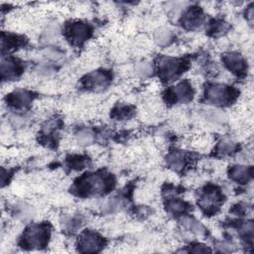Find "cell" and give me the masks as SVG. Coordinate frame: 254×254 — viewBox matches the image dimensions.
<instances>
[{"mask_svg":"<svg viewBox=\"0 0 254 254\" xmlns=\"http://www.w3.org/2000/svg\"><path fill=\"white\" fill-rule=\"evenodd\" d=\"M113 181L108 175L91 174L80 179L77 184V190L80 193H102L111 189Z\"/></svg>","mask_w":254,"mask_h":254,"instance_id":"cell-1","label":"cell"},{"mask_svg":"<svg viewBox=\"0 0 254 254\" xmlns=\"http://www.w3.org/2000/svg\"><path fill=\"white\" fill-rule=\"evenodd\" d=\"M50 236L49 226L46 224H35L30 226L24 233L23 244L29 247L45 246Z\"/></svg>","mask_w":254,"mask_h":254,"instance_id":"cell-2","label":"cell"},{"mask_svg":"<svg viewBox=\"0 0 254 254\" xmlns=\"http://www.w3.org/2000/svg\"><path fill=\"white\" fill-rule=\"evenodd\" d=\"M234 95L232 89L222 84L209 85L205 90L206 101L215 105L228 104L234 98Z\"/></svg>","mask_w":254,"mask_h":254,"instance_id":"cell-3","label":"cell"},{"mask_svg":"<svg viewBox=\"0 0 254 254\" xmlns=\"http://www.w3.org/2000/svg\"><path fill=\"white\" fill-rule=\"evenodd\" d=\"M182 64L183 63L178 59L162 57L158 60L157 65L161 75L167 80H172L182 72L184 68V65Z\"/></svg>","mask_w":254,"mask_h":254,"instance_id":"cell-4","label":"cell"},{"mask_svg":"<svg viewBox=\"0 0 254 254\" xmlns=\"http://www.w3.org/2000/svg\"><path fill=\"white\" fill-rule=\"evenodd\" d=\"M221 202V193L215 187H207L199 197V205L206 212L215 211Z\"/></svg>","mask_w":254,"mask_h":254,"instance_id":"cell-5","label":"cell"},{"mask_svg":"<svg viewBox=\"0 0 254 254\" xmlns=\"http://www.w3.org/2000/svg\"><path fill=\"white\" fill-rule=\"evenodd\" d=\"M78 245L82 252H96L102 247L103 240L97 233L86 231L81 234Z\"/></svg>","mask_w":254,"mask_h":254,"instance_id":"cell-6","label":"cell"},{"mask_svg":"<svg viewBox=\"0 0 254 254\" xmlns=\"http://www.w3.org/2000/svg\"><path fill=\"white\" fill-rule=\"evenodd\" d=\"M66 34H67L68 39L72 43L80 44L88 38V36L90 34V28L85 23L74 22V23H71L67 27Z\"/></svg>","mask_w":254,"mask_h":254,"instance_id":"cell-7","label":"cell"},{"mask_svg":"<svg viewBox=\"0 0 254 254\" xmlns=\"http://www.w3.org/2000/svg\"><path fill=\"white\" fill-rule=\"evenodd\" d=\"M224 64L229 70L236 74H242L246 68V62L243 57L237 53L226 54L223 58Z\"/></svg>","mask_w":254,"mask_h":254,"instance_id":"cell-8","label":"cell"},{"mask_svg":"<svg viewBox=\"0 0 254 254\" xmlns=\"http://www.w3.org/2000/svg\"><path fill=\"white\" fill-rule=\"evenodd\" d=\"M110 75L104 70H97L89 73L84 79V85L87 88H102L108 84Z\"/></svg>","mask_w":254,"mask_h":254,"instance_id":"cell-9","label":"cell"},{"mask_svg":"<svg viewBox=\"0 0 254 254\" xmlns=\"http://www.w3.org/2000/svg\"><path fill=\"white\" fill-rule=\"evenodd\" d=\"M171 94L176 101L186 103L191 100L193 96V89L188 81H182L174 87V89L171 91Z\"/></svg>","mask_w":254,"mask_h":254,"instance_id":"cell-10","label":"cell"},{"mask_svg":"<svg viewBox=\"0 0 254 254\" xmlns=\"http://www.w3.org/2000/svg\"><path fill=\"white\" fill-rule=\"evenodd\" d=\"M229 177L240 184L248 182L252 177V168L246 166H233L229 170Z\"/></svg>","mask_w":254,"mask_h":254,"instance_id":"cell-11","label":"cell"},{"mask_svg":"<svg viewBox=\"0 0 254 254\" xmlns=\"http://www.w3.org/2000/svg\"><path fill=\"white\" fill-rule=\"evenodd\" d=\"M31 95H32L31 92L27 90H18L10 94V96L8 97V102L13 107H17V108L25 107L31 102L32 100Z\"/></svg>","mask_w":254,"mask_h":254,"instance_id":"cell-12","label":"cell"},{"mask_svg":"<svg viewBox=\"0 0 254 254\" xmlns=\"http://www.w3.org/2000/svg\"><path fill=\"white\" fill-rule=\"evenodd\" d=\"M202 19V14L199 9H196L195 7L192 9H190L184 17L182 18V25H184L188 29H193L197 27Z\"/></svg>","mask_w":254,"mask_h":254,"instance_id":"cell-13","label":"cell"},{"mask_svg":"<svg viewBox=\"0 0 254 254\" xmlns=\"http://www.w3.org/2000/svg\"><path fill=\"white\" fill-rule=\"evenodd\" d=\"M1 69H2V76L12 77L18 75L20 72V64L14 60V59H5L2 58V64H1Z\"/></svg>","mask_w":254,"mask_h":254,"instance_id":"cell-14","label":"cell"},{"mask_svg":"<svg viewBox=\"0 0 254 254\" xmlns=\"http://www.w3.org/2000/svg\"><path fill=\"white\" fill-rule=\"evenodd\" d=\"M168 164L174 170L180 171L184 168V166L186 164L185 156L179 152H174L168 157Z\"/></svg>","mask_w":254,"mask_h":254,"instance_id":"cell-15","label":"cell"},{"mask_svg":"<svg viewBox=\"0 0 254 254\" xmlns=\"http://www.w3.org/2000/svg\"><path fill=\"white\" fill-rule=\"evenodd\" d=\"M188 208L186 202L180 199H171L167 202V210L172 214H180Z\"/></svg>","mask_w":254,"mask_h":254,"instance_id":"cell-16","label":"cell"},{"mask_svg":"<svg viewBox=\"0 0 254 254\" xmlns=\"http://www.w3.org/2000/svg\"><path fill=\"white\" fill-rule=\"evenodd\" d=\"M183 224H184L185 228L188 229L189 231H191V232H194V233H197V234H200V233L203 232L202 225L198 221H196L195 219H193L191 217L184 218Z\"/></svg>","mask_w":254,"mask_h":254,"instance_id":"cell-17","label":"cell"},{"mask_svg":"<svg viewBox=\"0 0 254 254\" xmlns=\"http://www.w3.org/2000/svg\"><path fill=\"white\" fill-rule=\"evenodd\" d=\"M234 148H235L234 143H233L232 141H230L229 139H223V140L219 143V145H218V147H217L218 151H219L222 155L231 153Z\"/></svg>","mask_w":254,"mask_h":254,"instance_id":"cell-18","label":"cell"},{"mask_svg":"<svg viewBox=\"0 0 254 254\" xmlns=\"http://www.w3.org/2000/svg\"><path fill=\"white\" fill-rule=\"evenodd\" d=\"M158 42L163 45V44H166L170 41L171 39V33L170 31L166 30V29H161L158 33H157V36H156Z\"/></svg>","mask_w":254,"mask_h":254,"instance_id":"cell-19","label":"cell"},{"mask_svg":"<svg viewBox=\"0 0 254 254\" xmlns=\"http://www.w3.org/2000/svg\"><path fill=\"white\" fill-rule=\"evenodd\" d=\"M77 139L80 144H89L92 141V134L88 130H81L77 135Z\"/></svg>","mask_w":254,"mask_h":254,"instance_id":"cell-20","label":"cell"}]
</instances>
